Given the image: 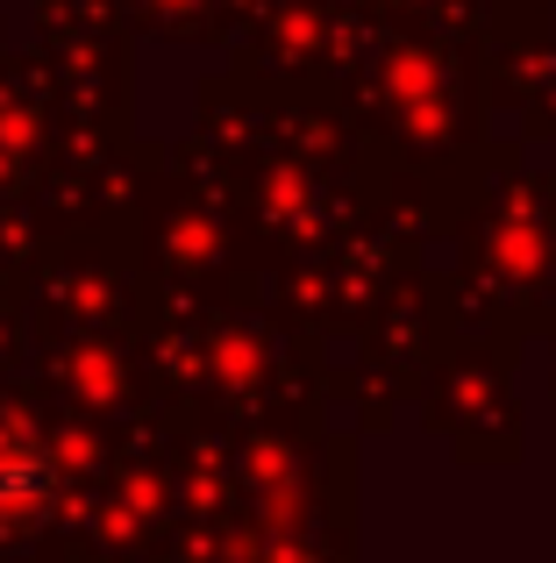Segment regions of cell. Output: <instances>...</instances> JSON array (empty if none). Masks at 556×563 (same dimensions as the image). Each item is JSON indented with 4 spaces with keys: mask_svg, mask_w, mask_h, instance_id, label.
Here are the masks:
<instances>
[{
    "mask_svg": "<svg viewBox=\"0 0 556 563\" xmlns=\"http://www.w3.org/2000/svg\"><path fill=\"white\" fill-rule=\"evenodd\" d=\"M51 499V464L29 442H0V521H22Z\"/></svg>",
    "mask_w": 556,
    "mask_h": 563,
    "instance_id": "1",
    "label": "cell"
}]
</instances>
